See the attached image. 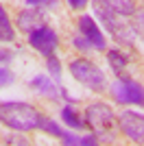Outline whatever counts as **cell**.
I'll list each match as a JSON object with an SVG mask.
<instances>
[{
  "instance_id": "obj_17",
  "label": "cell",
  "mask_w": 144,
  "mask_h": 146,
  "mask_svg": "<svg viewBox=\"0 0 144 146\" xmlns=\"http://www.w3.org/2000/svg\"><path fill=\"white\" fill-rule=\"evenodd\" d=\"M48 59V72L55 76V81L59 83V79H61V63H59V59L55 55H50V57H46Z\"/></svg>"
},
{
  "instance_id": "obj_9",
  "label": "cell",
  "mask_w": 144,
  "mask_h": 146,
  "mask_svg": "<svg viewBox=\"0 0 144 146\" xmlns=\"http://www.w3.org/2000/svg\"><path fill=\"white\" fill-rule=\"evenodd\" d=\"M44 20H46V13L39 9V7H35V11H22L18 15V24L22 31H26V33H31L33 29H37V26H44Z\"/></svg>"
},
{
  "instance_id": "obj_2",
  "label": "cell",
  "mask_w": 144,
  "mask_h": 146,
  "mask_svg": "<svg viewBox=\"0 0 144 146\" xmlns=\"http://www.w3.org/2000/svg\"><path fill=\"white\" fill-rule=\"evenodd\" d=\"M92 7H94V13L98 15V20L105 24V29L111 33V37H114L116 42H120V44H133V39H135V29H131V26L125 22V15L111 11L103 0H94Z\"/></svg>"
},
{
  "instance_id": "obj_1",
  "label": "cell",
  "mask_w": 144,
  "mask_h": 146,
  "mask_svg": "<svg viewBox=\"0 0 144 146\" xmlns=\"http://www.w3.org/2000/svg\"><path fill=\"white\" fill-rule=\"evenodd\" d=\"M0 122L13 131H33L39 124V111L26 103H0Z\"/></svg>"
},
{
  "instance_id": "obj_23",
  "label": "cell",
  "mask_w": 144,
  "mask_h": 146,
  "mask_svg": "<svg viewBox=\"0 0 144 146\" xmlns=\"http://www.w3.org/2000/svg\"><path fill=\"white\" fill-rule=\"evenodd\" d=\"M9 52H2V50H0V63H5V61H9Z\"/></svg>"
},
{
  "instance_id": "obj_18",
  "label": "cell",
  "mask_w": 144,
  "mask_h": 146,
  "mask_svg": "<svg viewBox=\"0 0 144 146\" xmlns=\"http://www.w3.org/2000/svg\"><path fill=\"white\" fill-rule=\"evenodd\" d=\"M13 83V72L9 68H0V87H7Z\"/></svg>"
},
{
  "instance_id": "obj_14",
  "label": "cell",
  "mask_w": 144,
  "mask_h": 146,
  "mask_svg": "<svg viewBox=\"0 0 144 146\" xmlns=\"http://www.w3.org/2000/svg\"><path fill=\"white\" fill-rule=\"evenodd\" d=\"M37 129H42V131H46V133H50V135H57V137H63V135H66V131H63L57 122H53L50 118H44V116H39Z\"/></svg>"
},
{
  "instance_id": "obj_4",
  "label": "cell",
  "mask_w": 144,
  "mask_h": 146,
  "mask_svg": "<svg viewBox=\"0 0 144 146\" xmlns=\"http://www.w3.org/2000/svg\"><path fill=\"white\" fill-rule=\"evenodd\" d=\"M111 92H114V96H116L118 103H122V105H140V107H144V87L140 85V83H135V81L122 79V76H120V79L114 83Z\"/></svg>"
},
{
  "instance_id": "obj_12",
  "label": "cell",
  "mask_w": 144,
  "mask_h": 146,
  "mask_svg": "<svg viewBox=\"0 0 144 146\" xmlns=\"http://www.w3.org/2000/svg\"><path fill=\"white\" fill-rule=\"evenodd\" d=\"M103 2H105L111 11L120 13V15H133V11H135L133 0H103Z\"/></svg>"
},
{
  "instance_id": "obj_11",
  "label": "cell",
  "mask_w": 144,
  "mask_h": 146,
  "mask_svg": "<svg viewBox=\"0 0 144 146\" xmlns=\"http://www.w3.org/2000/svg\"><path fill=\"white\" fill-rule=\"evenodd\" d=\"M15 39V33H13V26L9 22V15L0 5V42H13Z\"/></svg>"
},
{
  "instance_id": "obj_7",
  "label": "cell",
  "mask_w": 144,
  "mask_h": 146,
  "mask_svg": "<svg viewBox=\"0 0 144 146\" xmlns=\"http://www.w3.org/2000/svg\"><path fill=\"white\" fill-rule=\"evenodd\" d=\"M120 129L133 142H144V116L138 111H122L120 113Z\"/></svg>"
},
{
  "instance_id": "obj_6",
  "label": "cell",
  "mask_w": 144,
  "mask_h": 146,
  "mask_svg": "<svg viewBox=\"0 0 144 146\" xmlns=\"http://www.w3.org/2000/svg\"><path fill=\"white\" fill-rule=\"evenodd\" d=\"M29 44L33 48L44 57H50L55 55V50H57V44H59V37L55 33L53 29H48V26H37L29 33Z\"/></svg>"
},
{
  "instance_id": "obj_15",
  "label": "cell",
  "mask_w": 144,
  "mask_h": 146,
  "mask_svg": "<svg viewBox=\"0 0 144 146\" xmlns=\"http://www.w3.org/2000/svg\"><path fill=\"white\" fill-rule=\"evenodd\" d=\"M61 118H63V122H66L70 129H81L83 127V122L79 120V116L74 113L72 107H63V109H61Z\"/></svg>"
},
{
  "instance_id": "obj_16",
  "label": "cell",
  "mask_w": 144,
  "mask_h": 146,
  "mask_svg": "<svg viewBox=\"0 0 144 146\" xmlns=\"http://www.w3.org/2000/svg\"><path fill=\"white\" fill-rule=\"evenodd\" d=\"M61 142H63V144H79V146H92V144H96V137H92V135H87V137H79V135L66 133V135H63V137H61Z\"/></svg>"
},
{
  "instance_id": "obj_22",
  "label": "cell",
  "mask_w": 144,
  "mask_h": 146,
  "mask_svg": "<svg viewBox=\"0 0 144 146\" xmlns=\"http://www.w3.org/2000/svg\"><path fill=\"white\" fill-rule=\"evenodd\" d=\"M66 2H68V7H70V9H74V11H79V9H83V7L87 5L90 0H66Z\"/></svg>"
},
{
  "instance_id": "obj_13",
  "label": "cell",
  "mask_w": 144,
  "mask_h": 146,
  "mask_svg": "<svg viewBox=\"0 0 144 146\" xmlns=\"http://www.w3.org/2000/svg\"><path fill=\"white\" fill-rule=\"evenodd\" d=\"M107 59H109L111 70H114L118 76H122V74H125V68H127V57L120 55L118 50H109V52H107Z\"/></svg>"
},
{
  "instance_id": "obj_20",
  "label": "cell",
  "mask_w": 144,
  "mask_h": 146,
  "mask_svg": "<svg viewBox=\"0 0 144 146\" xmlns=\"http://www.w3.org/2000/svg\"><path fill=\"white\" fill-rule=\"evenodd\" d=\"M26 5L29 7H39V9H42V7H48V9H50V7H57V0H26Z\"/></svg>"
},
{
  "instance_id": "obj_10",
  "label": "cell",
  "mask_w": 144,
  "mask_h": 146,
  "mask_svg": "<svg viewBox=\"0 0 144 146\" xmlns=\"http://www.w3.org/2000/svg\"><path fill=\"white\" fill-rule=\"evenodd\" d=\"M31 87H33L37 94H44V96H50V98H57L61 94L59 83L55 85L50 79H46V76H42V74H37L35 79H31Z\"/></svg>"
},
{
  "instance_id": "obj_19",
  "label": "cell",
  "mask_w": 144,
  "mask_h": 146,
  "mask_svg": "<svg viewBox=\"0 0 144 146\" xmlns=\"http://www.w3.org/2000/svg\"><path fill=\"white\" fill-rule=\"evenodd\" d=\"M72 44H74V46H77L81 52H87V50H92V44L87 42L85 37H74V39H72Z\"/></svg>"
},
{
  "instance_id": "obj_21",
  "label": "cell",
  "mask_w": 144,
  "mask_h": 146,
  "mask_svg": "<svg viewBox=\"0 0 144 146\" xmlns=\"http://www.w3.org/2000/svg\"><path fill=\"white\" fill-rule=\"evenodd\" d=\"M135 33H140L144 39V11L135 13Z\"/></svg>"
},
{
  "instance_id": "obj_8",
  "label": "cell",
  "mask_w": 144,
  "mask_h": 146,
  "mask_svg": "<svg viewBox=\"0 0 144 146\" xmlns=\"http://www.w3.org/2000/svg\"><path fill=\"white\" fill-rule=\"evenodd\" d=\"M79 31H81V35L92 44V48H98V50L105 48V37H103L101 29L96 26L92 15H83V18L79 20Z\"/></svg>"
},
{
  "instance_id": "obj_5",
  "label": "cell",
  "mask_w": 144,
  "mask_h": 146,
  "mask_svg": "<svg viewBox=\"0 0 144 146\" xmlns=\"http://www.w3.org/2000/svg\"><path fill=\"white\" fill-rule=\"evenodd\" d=\"M85 118H87V127H92V131H94L96 135H103L111 129L114 111L103 103H94L85 109Z\"/></svg>"
},
{
  "instance_id": "obj_3",
  "label": "cell",
  "mask_w": 144,
  "mask_h": 146,
  "mask_svg": "<svg viewBox=\"0 0 144 146\" xmlns=\"http://www.w3.org/2000/svg\"><path fill=\"white\" fill-rule=\"evenodd\" d=\"M70 74L81 83V85L90 87L94 92H103L107 90V76L103 74V70L96 63L87 59H74L70 61Z\"/></svg>"
}]
</instances>
